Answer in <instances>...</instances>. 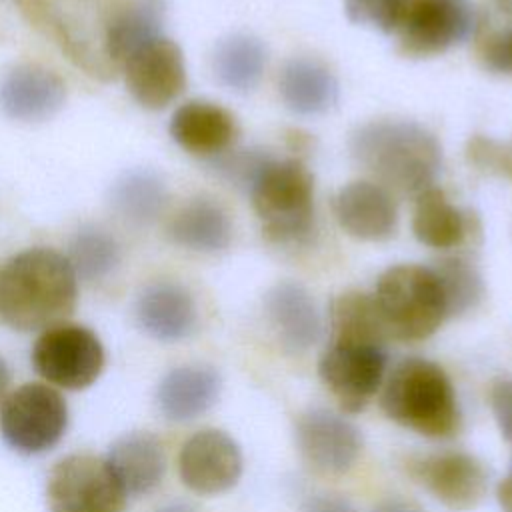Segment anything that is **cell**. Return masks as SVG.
<instances>
[{
  "mask_svg": "<svg viewBox=\"0 0 512 512\" xmlns=\"http://www.w3.org/2000/svg\"><path fill=\"white\" fill-rule=\"evenodd\" d=\"M164 16L166 0H124L114 32V48L120 70L128 54H132L146 42L162 36Z\"/></svg>",
  "mask_w": 512,
  "mask_h": 512,
  "instance_id": "obj_29",
  "label": "cell"
},
{
  "mask_svg": "<svg viewBox=\"0 0 512 512\" xmlns=\"http://www.w3.org/2000/svg\"><path fill=\"white\" fill-rule=\"evenodd\" d=\"M222 376L206 364L172 368L156 388L160 414L170 422H190L206 414L220 398Z\"/></svg>",
  "mask_w": 512,
  "mask_h": 512,
  "instance_id": "obj_19",
  "label": "cell"
},
{
  "mask_svg": "<svg viewBox=\"0 0 512 512\" xmlns=\"http://www.w3.org/2000/svg\"><path fill=\"white\" fill-rule=\"evenodd\" d=\"M112 210L136 226L152 224L168 204V188L160 174L148 168L124 172L110 190Z\"/></svg>",
  "mask_w": 512,
  "mask_h": 512,
  "instance_id": "obj_26",
  "label": "cell"
},
{
  "mask_svg": "<svg viewBox=\"0 0 512 512\" xmlns=\"http://www.w3.org/2000/svg\"><path fill=\"white\" fill-rule=\"evenodd\" d=\"M474 222V214L456 208L436 186L416 196L412 232L418 242L430 248L448 250L464 244L476 230Z\"/></svg>",
  "mask_w": 512,
  "mask_h": 512,
  "instance_id": "obj_24",
  "label": "cell"
},
{
  "mask_svg": "<svg viewBox=\"0 0 512 512\" xmlns=\"http://www.w3.org/2000/svg\"><path fill=\"white\" fill-rule=\"evenodd\" d=\"M114 476L126 496H146L154 492L166 472V450L162 440L146 430L120 436L106 456Z\"/></svg>",
  "mask_w": 512,
  "mask_h": 512,
  "instance_id": "obj_21",
  "label": "cell"
},
{
  "mask_svg": "<svg viewBox=\"0 0 512 512\" xmlns=\"http://www.w3.org/2000/svg\"><path fill=\"white\" fill-rule=\"evenodd\" d=\"M300 512H356V510L342 496H336V494H316V496H310L302 504Z\"/></svg>",
  "mask_w": 512,
  "mask_h": 512,
  "instance_id": "obj_37",
  "label": "cell"
},
{
  "mask_svg": "<svg viewBox=\"0 0 512 512\" xmlns=\"http://www.w3.org/2000/svg\"><path fill=\"white\" fill-rule=\"evenodd\" d=\"M332 210L338 224L358 240L380 242L396 230L394 198L376 182L356 180L342 186L332 200Z\"/></svg>",
  "mask_w": 512,
  "mask_h": 512,
  "instance_id": "obj_17",
  "label": "cell"
},
{
  "mask_svg": "<svg viewBox=\"0 0 512 512\" xmlns=\"http://www.w3.org/2000/svg\"><path fill=\"white\" fill-rule=\"evenodd\" d=\"M332 338L338 342H362L386 346L390 340L374 294L348 290L338 294L330 304Z\"/></svg>",
  "mask_w": 512,
  "mask_h": 512,
  "instance_id": "obj_27",
  "label": "cell"
},
{
  "mask_svg": "<svg viewBox=\"0 0 512 512\" xmlns=\"http://www.w3.org/2000/svg\"><path fill=\"white\" fill-rule=\"evenodd\" d=\"M122 72L134 100L148 110L166 108L186 88L184 54L166 36H158L128 54Z\"/></svg>",
  "mask_w": 512,
  "mask_h": 512,
  "instance_id": "obj_14",
  "label": "cell"
},
{
  "mask_svg": "<svg viewBox=\"0 0 512 512\" xmlns=\"http://www.w3.org/2000/svg\"><path fill=\"white\" fill-rule=\"evenodd\" d=\"M66 100L64 80L40 66H14L0 82V108L20 122H42L52 118Z\"/></svg>",
  "mask_w": 512,
  "mask_h": 512,
  "instance_id": "obj_16",
  "label": "cell"
},
{
  "mask_svg": "<svg viewBox=\"0 0 512 512\" xmlns=\"http://www.w3.org/2000/svg\"><path fill=\"white\" fill-rule=\"evenodd\" d=\"M66 428L68 404L48 384H22L0 406L2 440L18 454L36 456L48 452L62 440Z\"/></svg>",
  "mask_w": 512,
  "mask_h": 512,
  "instance_id": "obj_7",
  "label": "cell"
},
{
  "mask_svg": "<svg viewBox=\"0 0 512 512\" xmlns=\"http://www.w3.org/2000/svg\"><path fill=\"white\" fill-rule=\"evenodd\" d=\"M392 512H412V510H406V508H402V510H392Z\"/></svg>",
  "mask_w": 512,
  "mask_h": 512,
  "instance_id": "obj_42",
  "label": "cell"
},
{
  "mask_svg": "<svg viewBox=\"0 0 512 512\" xmlns=\"http://www.w3.org/2000/svg\"><path fill=\"white\" fill-rule=\"evenodd\" d=\"M158 512H196V510L188 502H170V504L162 506Z\"/></svg>",
  "mask_w": 512,
  "mask_h": 512,
  "instance_id": "obj_40",
  "label": "cell"
},
{
  "mask_svg": "<svg viewBox=\"0 0 512 512\" xmlns=\"http://www.w3.org/2000/svg\"><path fill=\"white\" fill-rule=\"evenodd\" d=\"M380 406L392 422L434 440L452 438L462 426L452 380L436 362L418 356L392 368L382 382Z\"/></svg>",
  "mask_w": 512,
  "mask_h": 512,
  "instance_id": "obj_4",
  "label": "cell"
},
{
  "mask_svg": "<svg viewBox=\"0 0 512 512\" xmlns=\"http://www.w3.org/2000/svg\"><path fill=\"white\" fill-rule=\"evenodd\" d=\"M468 162L488 174L512 178V146L486 136H472L466 144Z\"/></svg>",
  "mask_w": 512,
  "mask_h": 512,
  "instance_id": "obj_33",
  "label": "cell"
},
{
  "mask_svg": "<svg viewBox=\"0 0 512 512\" xmlns=\"http://www.w3.org/2000/svg\"><path fill=\"white\" fill-rule=\"evenodd\" d=\"M278 90L284 104L296 114H322L338 100V82L320 62L292 58L282 66Z\"/></svg>",
  "mask_w": 512,
  "mask_h": 512,
  "instance_id": "obj_25",
  "label": "cell"
},
{
  "mask_svg": "<svg viewBox=\"0 0 512 512\" xmlns=\"http://www.w3.org/2000/svg\"><path fill=\"white\" fill-rule=\"evenodd\" d=\"M168 238L186 250L220 252L230 244L232 222L220 202L198 196L182 204L170 218Z\"/></svg>",
  "mask_w": 512,
  "mask_h": 512,
  "instance_id": "obj_23",
  "label": "cell"
},
{
  "mask_svg": "<svg viewBox=\"0 0 512 512\" xmlns=\"http://www.w3.org/2000/svg\"><path fill=\"white\" fill-rule=\"evenodd\" d=\"M106 364L100 338L80 324H56L38 336L32 348V366L48 382L64 390L92 386Z\"/></svg>",
  "mask_w": 512,
  "mask_h": 512,
  "instance_id": "obj_9",
  "label": "cell"
},
{
  "mask_svg": "<svg viewBox=\"0 0 512 512\" xmlns=\"http://www.w3.org/2000/svg\"><path fill=\"white\" fill-rule=\"evenodd\" d=\"M350 154L388 192L418 196L434 186L442 168L436 136L410 120H374L350 136Z\"/></svg>",
  "mask_w": 512,
  "mask_h": 512,
  "instance_id": "obj_3",
  "label": "cell"
},
{
  "mask_svg": "<svg viewBox=\"0 0 512 512\" xmlns=\"http://www.w3.org/2000/svg\"><path fill=\"white\" fill-rule=\"evenodd\" d=\"M386 364V346L330 340L318 360V374L340 410L356 414L380 390Z\"/></svg>",
  "mask_w": 512,
  "mask_h": 512,
  "instance_id": "obj_10",
  "label": "cell"
},
{
  "mask_svg": "<svg viewBox=\"0 0 512 512\" xmlns=\"http://www.w3.org/2000/svg\"><path fill=\"white\" fill-rule=\"evenodd\" d=\"M440 282L448 318L462 316L478 306L484 294L482 276L464 256H446L430 266Z\"/></svg>",
  "mask_w": 512,
  "mask_h": 512,
  "instance_id": "obj_31",
  "label": "cell"
},
{
  "mask_svg": "<svg viewBox=\"0 0 512 512\" xmlns=\"http://www.w3.org/2000/svg\"><path fill=\"white\" fill-rule=\"evenodd\" d=\"M404 8L406 0H344V10L350 22L386 34L398 28Z\"/></svg>",
  "mask_w": 512,
  "mask_h": 512,
  "instance_id": "obj_32",
  "label": "cell"
},
{
  "mask_svg": "<svg viewBox=\"0 0 512 512\" xmlns=\"http://www.w3.org/2000/svg\"><path fill=\"white\" fill-rule=\"evenodd\" d=\"M374 300L390 338L420 342L448 318L440 282L430 266L398 264L382 272Z\"/></svg>",
  "mask_w": 512,
  "mask_h": 512,
  "instance_id": "obj_6",
  "label": "cell"
},
{
  "mask_svg": "<svg viewBox=\"0 0 512 512\" xmlns=\"http://www.w3.org/2000/svg\"><path fill=\"white\" fill-rule=\"evenodd\" d=\"M178 474L182 484L196 494H222L242 476L240 446L222 430H198L180 448Z\"/></svg>",
  "mask_w": 512,
  "mask_h": 512,
  "instance_id": "obj_15",
  "label": "cell"
},
{
  "mask_svg": "<svg viewBox=\"0 0 512 512\" xmlns=\"http://www.w3.org/2000/svg\"><path fill=\"white\" fill-rule=\"evenodd\" d=\"M408 472L454 512L476 508L488 492L486 466L468 452L444 450L408 460Z\"/></svg>",
  "mask_w": 512,
  "mask_h": 512,
  "instance_id": "obj_13",
  "label": "cell"
},
{
  "mask_svg": "<svg viewBox=\"0 0 512 512\" xmlns=\"http://www.w3.org/2000/svg\"><path fill=\"white\" fill-rule=\"evenodd\" d=\"M272 158H274L272 154H268L266 150H258V148L238 150V152L218 158L216 168L234 186H242V188L250 190V186L258 178V174L264 170V166Z\"/></svg>",
  "mask_w": 512,
  "mask_h": 512,
  "instance_id": "obj_34",
  "label": "cell"
},
{
  "mask_svg": "<svg viewBox=\"0 0 512 512\" xmlns=\"http://www.w3.org/2000/svg\"><path fill=\"white\" fill-rule=\"evenodd\" d=\"M476 28L470 0H406L398 24L400 50L406 56H436L466 42Z\"/></svg>",
  "mask_w": 512,
  "mask_h": 512,
  "instance_id": "obj_11",
  "label": "cell"
},
{
  "mask_svg": "<svg viewBox=\"0 0 512 512\" xmlns=\"http://www.w3.org/2000/svg\"><path fill=\"white\" fill-rule=\"evenodd\" d=\"M266 48L264 44L248 34H232L218 42L212 68L220 84L236 92H252L266 68Z\"/></svg>",
  "mask_w": 512,
  "mask_h": 512,
  "instance_id": "obj_28",
  "label": "cell"
},
{
  "mask_svg": "<svg viewBox=\"0 0 512 512\" xmlns=\"http://www.w3.org/2000/svg\"><path fill=\"white\" fill-rule=\"evenodd\" d=\"M478 54L486 70L498 74H512V28L494 30L482 36Z\"/></svg>",
  "mask_w": 512,
  "mask_h": 512,
  "instance_id": "obj_35",
  "label": "cell"
},
{
  "mask_svg": "<svg viewBox=\"0 0 512 512\" xmlns=\"http://www.w3.org/2000/svg\"><path fill=\"white\" fill-rule=\"evenodd\" d=\"M78 278L68 258L52 248H28L0 262V324L38 332L72 316Z\"/></svg>",
  "mask_w": 512,
  "mask_h": 512,
  "instance_id": "obj_1",
  "label": "cell"
},
{
  "mask_svg": "<svg viewBox=\"0 0 512 512\" xmlns=\"http://www.w3.org/2000/svg\"><path fill=\"white\" fill-rule=\"evenodd\" d=\"M498 2V6L502 8V10H506L510 16H512V0H496Z\"/></svg>",
  "mask_w": 512,
  "mask_h": 512,
  "instance_id": "obj_41",
  "label": "cell"
},
{
  "mask_svg": "<svg viewBox=\"0 0 512 512\" xmlns=\"http://www.w3.org/2000/svg\"><path fill=\"white\" fill-rule=\"evenodd\" d=\"M136 322L144 334L158 342H180L198 324V310L190 290L178 282L148 284L136 300Z\"/></svg>",
  "mask_w": 512,
  "mask_h": 512,
  "instance_id": "obj_18",
  "label": "cell"
},
{
  "mask_svg": "<svg viewBox=\"0 0 512 512\" xmlns=\"http://www.w3.org/2000/svg\"><path fill=\"white\" fill-rule=\"evenodd\" d=\"M490 408L500 428V434L512 444V378H502L492 384Z\"/></svg>",
  "mask_w": 512,
  "mask_h": 512,
  "instance_id": "obj_36",
  "label": "cell"
},
{
  "mask_svg": "<svg viewBox=\"0 0 512 512\" xmlns=\"http://www.w3.org/2000/svg\"><path fill=\"white\" fill-rule=\"evenodd\" d=\"M496 496H498V502H500L502 510H504V512H512V470H510V474L498 484Z\"/></svg>",
  "mask_w": 512,
  "mask_h": 512,
  "instance_id": "obj_38",
  "label": "cell"
},
{
  "mask_svg": "<svg viewBox=\"0 0 512 512\" xmlns=\"http://www.w3.org/2000/svg\"><path fill=\"white\" fill-rule=\"evenodd\" d=\"M170 136L194 156H216L236 140L238 124L226 108L206 100H190L172 114Z\"/></svg>",
  "mask_w": 512,
  "mask_h": 512,
  "instance_id": "obj_22",
  "label": "cell"
},
{
  "mask_svg": "<svg viewBox=\"0 0 512 512\" xmlns=\"http://www.w3.org/2000/svg\"><path fill=\"white\" fill-rule=\"evenodd\" d=\"M8 386H10V370H8V364L0 358V406L8 396Z\"/></svg>",
  "mask_w": 512,
  "mask_h": 512,
  "instance_id": "obj_39",
  "label": "cell"
},
{
  "mask_svg": "<svg viewBox=\"0 0 512 512\" xmlns=\"http://www.w3.org/2000/svg\"><path fill=\"white\" fill-rule=\"evenodd\" d=\"M76 278L96 282L106 278L120 262V246L106 230L88 226L76 232L66 254Z\"/></svg>",
  "mask_w": 512,
  "mask_h": 512,
  "instance_id": "obj_30",
  "label": "cell"
},
{
  "mask_svg": "<svg viewBox=\"0 0 512 512\" xmlns=\"http://www.w3.org/2000/svg\"><path fill=\"white\" fill-rule=\"evenodd\" d=\"M126 492L106 458L70 454L60 458L46 482L50 512H124Z\"/></svg>",
  "mask_w": 512,
  "mask_h": 512,
  "instance_id": "obj_8",
  "label": "cell"
},
{
  "mask_svg": "<svg viewBox=\"0 0 512 512\" xmlns=\"http://www.w3.org/2000/svg\"><path fill=\"white\" fill-rule=\"evenodd\" d=\"M22 16L84 74L112 80L120 70L114 32L124 0H14Z\"/></svg>",
  "mask_w": 512,
  "mask_h": 512,
  "instance_id": "obj_2",
  "label": "cell"
},
{
  "mask_svg": "<svg viewBox=\"0 0 512 512\" xmlns=\"http://www.w3.org/2000/svg\"><path fill=\"white\" fill-rule=\"evenodd\" d=\"M302 460L326 476L346 474L362 452V434L346 416L326 408H308L294 424Z\"/></svg>",
  "mask_w": 512,
  "mask_h": 512,
  "instance_id": "obj_12",
  "label": "cell"
},
{
  "mask_svg": "<svg viewBox=\"0 0 512 512\" xmlns=\"http://www.w3.org/2000/svg\"><path fill=\"white\" fill-rule=\"evenodd\" d=\"M268 322L290 354H302L316 344L320 336V316L312 296L296 282H280L264 296Z\"/></svg>",
  "mask_w": 512,
  "mask_h": 512,
  "instance_id": "obj_20",
  "label": "cell"
},
{
  "mask_svg": "<svg viewBox=\"0 0 512 512\" xmlns=\"http://www.w3.org/2000/svg\"><path fill=\"white\" fill-rule=\"evenodd\" d=\"M264 236L280 246H298L314 228V178L298 158H272L250 186Z\"/></svg>",
  "mask_w": 512,
  "mask_h": 512,
  "instance_id": "obj_5",
  "label": "cell"
}]
</instances>
